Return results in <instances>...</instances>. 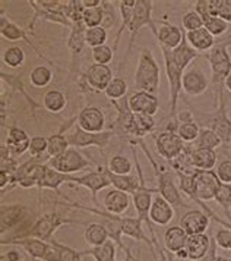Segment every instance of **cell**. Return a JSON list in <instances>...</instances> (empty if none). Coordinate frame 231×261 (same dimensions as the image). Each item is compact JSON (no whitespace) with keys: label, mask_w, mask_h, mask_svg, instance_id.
Returning a JSON list of instances; mask_svg holds the SVG:
<instances>
[{"label":"cell","mask_w":231,"mask_h":261,"mask_svg":"<svg viewBox=\"0 0 231 261\" xmlns=\"http://www.w3.org/2000/svg\"><path fill=\"white\" fill-rule=\"evenodd\" d=\"M212 238L208 233H197V235H189L187 244H186V251L187 257L190 261H197L204 258L211 249Z\"/></svg>","instance_id":"obj_22"},{"label":"cell","mask_w":231,"mask_h":261,"mask_svg":"<svg viewBox=\"0 0 231 261\" xmlns=\"http://www.w3.org/2000/svg\"><path fill=\"white\" fill-rule=\"evenodd\" d=\"M30 143H31V138L28 137L26 130H23L19 126L9 128L5 145L15 159L18 155H22L25 151H30Z\"/></svg>","instance_id":"obj_20"},{"label":"cell","mask_w":231,"mask_h":261,"mask_svg":"<svg viewBox=\"0 0 231 261\" xmlns=\"http://www.w3.org/2000/svg\"><path fill=\"white\" fill-rule=\"evenodd\" d=\"M107 30L105 27H95V28H88L86 30V46L90 47H100V46H104L105 41H107Z\"/></svg>","instance_id":"obj_45"},{"label":"cell","mask_w":231,"mask_h":261,"mask_svg":"<svg viewBox=\"0 0 231 261\" xmlns=\"http://www.w3.org/2000/svg\"><path fill=\"white\" fill-rule=\"evenodd\" d=\"M73 179H75V176L66 175V173H60L57 170H54L53 167L48 166L47 163H44V173H43V179H41V184H40L38 191H59L60 185H63V184H72Z\"/></svg>","instance_id":"obj_27"},{"label":"cell","mask_w":231,"mask_h":261,"mask_svg":"<svg viewBox=\"0 0 231 261\" xmlns=\"http://www.w3.org/2000/svg\"><path fill=\"white\" fill-rule=\"evenodd\" d=\"M31 261H41V260H34V258H31Z\"/></svg>","instance_id":"obj_59"},{"label":"cell","mask_w":231,"mask_h":261,"mask_svg":"<svg viewBox=\"0 0 231 261\" xmlns=\"http://www.w3.org/2000/svg\"><path fill=\"white\" fill-rule=\"evenodd\" d=\"M46 163L50 167H53L54 170H57L60 173H66V175H72L75 172H81V170L91 167V162L86 160L75 148H69L63 154L56 155V157H50Z\"/></svg>","instance_id":"obj_8"},{"label":"cell","mask_w":231,"mask_h":261,"mask_svg":"<svg viewBox=\"0 0 231 261\" xmlns=\"http://www.w3.org/2000/svg\"><path fill=\"white\" fill-rule=\"evenodd\" d=\"M209 217L204 210L192 208L180 216V225L187 235H197V233H207L209 227Z\"/></svg>","instance_id":"obj_15"},{"label":"cell","mask_w":231,"mask_h":261,"mask_svg":"<svg viewBox=\"0 0 231 261\" xmlns=\"http://www.w3.org/2000/svg\"><path fill=\"white\" fill-rule=\"evenodd\" d=\"M26 210L22 204H9L2 205L0 210V232L2 235L12 227H19L26 220Z\"/></svg>","instance_id":"obj_17"},{"label":"cell","mask_w":231,"mask_h":261,"mask_svg":"<svg viewBox=\"0 0 231 261\" xmlns=\"http://www.w3.org/2000/svg\"><path fill=\"white\" fill-rule=\"evenodd\" d=\"M133 155H135L136 172H138L140 185H139L138 190L132 194V200H133V205H135V210H136V214H138V219L142 223H147L148 229H151L152 227V222L150 219L151 205H152V201H154V194L158 192V188H148L147 187L143 170L140 167V163H139V159L136 153H135V150H133Z\"/></svg>","instance_id":"obj_5"},{"label":"cell","mask_w":231,"mask_h":261,"mask_svg":"<svg viewBox=\"0 0 231 261\" xmlns=\"http://www.w3.org/2000/svg\"><path fill=\"white\" fill-rule=\"evenodd\" d=\"M176 258H179V260H189V257H187V251L185 249H182V251H179L177 254H176Z\"/></svg>","instance_id":"obj_55"},{"label":"cell","mask_w":231,"mask_h":261,"mask_svg":"<svg viewBox=\"0 0 231 261\" xmlns=\"http://www.w3.org/2000/svg\"><path fill=\"white\" fill-rule=\"evenodd\" d=\"M105 97L110 101H117L123 97H126L127 93V84L123 78L120 76H114L113 81L108 84V87L105 88Z\"/></svg>","instance_id":"obj_44"},{"label":"cell","mask_w":231,"mask_h":261,"mask_svg":"<svg viewBox=\"0 0 231 261\" xmlns=\"http://www.w3.org/2000/svg\"><path fill=\"white\" fill-rule=\"evenodd\" d=\"M215 201L220 204L221 207L224 208V212L227 213V216L231 219V184H222V182H221L218 192H217V195H215Z\"/></svg>","instance_id":"obj_47"},{"label":"cell","mask_w":231,"mask_h":261,"mask_svg":"<svg viewBox=\"0 0 231 261\" xmlns=\"http://www.w3.org/2000/svg\"><path fill=\"white\" fill-rule=\"evenodd\" d=\"M16 245L30 255V258L41 261H59V249L53 242H44L37 238L2 239V245Z\"/></svg>","instance_id":"obj_6"},{"label":"cell","mask_w":231,"mask_h":261,"mask_svg":"<svg viewBox=\"0 0 231 261\" xmlns=\"http://www.w3.org/2000/svg\"><path fill=\"white\" fill-rule=\"evenodd\" d=\"M155 128V119L150 115H140L135 113L133 122V137L132 138H143L145 135L151 134Z\"/></svg>","instance_id":"obj_37"},{"label":"cell","mask_w":231,"mask_h":261,"mask_svg":"<svg viewBox=\"0 0 231 261\" xmlns=\"http://www.w3.org/2000/svg\"><path fill=\"white\" fill-rule=\"evenodd\" d=\"M129 106L133 113L154 116L160 110V101L155 94H150L147 91H136L129 97Z\"/></svg>","instance_id":"obj_18"},{"label":"cell","mask_w":231,"mask_h":261,"mask_svg":"<svg viewBox=\"0 0 231 261\" xmlns=\"http://www.w3.org/2000/svg\"><path fill=\"white\" fill-rule=\"evenodd\" d=\"M160 65L154 58L150 48H140L139 62L135 72V85L139 91L155 94L160 87Z\"/></svg>","instance_id":"obj_3"},{"label":"cell","mask_w":231,"mask_h":261,"mask_svg":"<svg viewBox=\"0 0 231 261\" xmlns=\"http://www.w3.org/2000/svg\"><path fill=\"white\" fill-rule=\"evenodd\" d=\"M190 162L192 166L200 170H214L218 162V154L215 150H207V148H197L193 147L190 151Z\"/></svg>","instance_id":"obj_28"},{"label":"cell","mask_w":231,"mask_h":261,"mask_svg":"<svg viewBox=\"0 0 231 261\" xmlns=\"http://www.w3.org/2000/svg\"><path fill=\"white\" fill-rule=\"evenodd\" d=\"M204 19V27L208 30L214 37L224 36L228 31V25L225 21H222L218 16H205Z\"/></svg>","instance_id":"obj_46"},{"label":"cell","mask_w":231,"mask_h":261,"mask_svg":"<svg viewBox=\"0 0 231 261\" xmlns=\"http://www.w3.org/2000/svg\"><path fill=\"white\" fill-rule=\"evenodd\" d=\"M228 38H230V40H231V36H230V37H228Z\"/></svg>","instance_id":"obj_60"},{"label":"cell","mask_w":231,"mask_h":261,"mask_svg":"<svg viewBox=\"0 0 231 261\" xmlns=\"http://www.w3.org/2000/svg\"><path fill=\"white\" fill-rule=\"evenodd\" d=\"M154 37L157 38L158 46L174 50L182 44L186 34L180 27H176V25L171 24H161L157 28V34Z\"/></svg>","instance_id":"obj_19"},{"label":"cell","mask_w":231,"mask_h":261,"mask_svg":"<svg viewBox=\"0 0 231 261\" xmlns=\"http://www.w3.org/2000/svg\"><path fill=\"white\" fill-rule=\"evenodd\" d=\"M152 9H154V2L150 0H136V5L133 8V16L129 25V31H130V43H129V48L127 53L132 51V47L135 44V38L139 34V31L143 27H150L152 34H157V27L155 22L152 21Z\"/></svg>","instance_id":"obj_7"},{"label":"cell","mask_w":231,"mask_h":261,"mask_svg":"<svg viewBox=\"0 0 231 261\" xmlns=\"http://www.w3.org/2000/svg\"><path fill=\"white\" fill-rule=\"evenodd\" d=\"M125 252H126V258H125L123 261H139V260H136L135 257H133V254L130 252V249L129 248L125 249Z\"/></svg>","instance_id":"obj_57"},{"label":"cell","mask_w":231,"mask_h":261,"mask_svg":"<svg viewBox=\"0 0 231 261\" xmlns=\"http://www.w3.org/2000/svg\"><path fill=\"white\" fill-rule=\"evenodd\" d=\"M187 238H189V235L186 233L182 226H171L164 233V247L168 252L176 255L179 251L186 248Z\"/></svg>","instance_id":"obj_26"},{"label":"cell","mask_w":231,"mask_h":261,"mask_svg":"<svg viewBox=\"0 0 231 261\" xmlns=\"http://www.w3.org/2000/svg\"><path fill=\"white\" fill-rule=\"evenodd\" d=\"M177 119H179V129H177V134L179 137L185 141L186 144L195 143L199 137V130H200V126L197 125V122L195 120V116L192 112L186 110V112H182L177 115Z\"/></svg>","instance_id":"obj_24"},{"label":"cell","mask_w":231,"mask_h":261,"mask_svg":"<svg viewBox=\"0 0 231 261\" xmlns=\"http://www.w3.org/2000/svg\"><path fill=\"white\" fill-rule=\"evenodd\" d=\"M115 249H117V244L114 241L108 239L101 247H93L91 249L81 251V255L82 257L90 255L95 261H115Z\"/></svg>","instance_id":"obj_33"},{"label":"cell","mask_w":231,"mask_h":261,"mask_svg":"<svg viewBox=\"0 0 231 261\" xmlns=\"http://www.w3.org/2000/svg\"><path fill=\"white\" fill-rule=\"evenodd\" d=\"M117 110L114 123L111 125V130L115 135H126L133 137V122H135V113L129 106V97H123L117 101H111Z\"/></svg>","instance_id":"obj_14"},{"label":"cell","mask_w":231,"mask_h":261,"mask_svg":"<svg viewBox=\"0 0 231 261\" xmlns=\"http://www.w3.org/2000/svg\"><path fill=\"white\" fill-rule=\"evenodd\" d=\"M47 140H48V148H47V155L48 157H56V155L63 154L65 151L69 150L70 144L68 141V137L63 135L62 132L50 135Z\"/></svg>","instance_id":"obj_38"},{"label":"cell","mask_w":231,"mask_h":261,"mask_svg":"<svg viewBox=\"0 0 231 261\" xmlns=\"http://www.w3.org/2000/svg\"><path fill=\"white\" fill-rule=\"evenodd\" d=\"M53 81V72L44 65H38L30 73V83L37 88H46Z\"/></svg>","instance_id":"obj_41"},{"label":"cell","mask_w":231,"mask_h":261,"mask_svg":"<svg viewBox=\"0 0 231 261\" xmlns=\"http://www.w3.org/2000/svg\"><path fill=\"white\" fill-rule=\"evenodd\" d=\"M105 16L104 5L98 6V8H90V9H83L82 13V19L83 24L86 25V28H95V27H101Z\"/></svg>","instance_id":"obj_43"},{"label":"cell","mask_w":231,"mask_h":261,"mask_svg":"<svg viewBox=\"0 0 231 261\" xmlns=\"http://www.w3.org/2000/svg\"><path fill=\"white\" fill-rule=\"evenodd\" d=\"M224 88L231 94V73L225 78V81H224Z\"/></svg>","instance_id":"obj_56"},{"label":"cell","mask_w":231,"mask_h":261,"mask_svg":"<svg viewBox=\"0 0 231 261\" xmlns=\"http://www.w3.org/2000/svg\"><path fill=\"white\" fill-rule=\"evenodd\" d=\"M228 46H231V40L217 43L205 56L211 66V87L214 90V105L218 106V97L224 93V81L231 73V56L228 53Z\"/></svg>","instance_id":"obj_1"},{"label":"cell","mask_w":231,"mask_h":261,"mask_svg":"<svg viewBox=\"0 0 231 261\" xmlns=\"http://www.w3.org/2000/svg\"><path fill=\"white\" fill-rule=\"evenodd\" d=\"M114 135L115 134L111 129L103 130V132H86L78 126L75 132L68 135V141L72 147L76 148L97 147L98 150H104Z\"/></svg>","instance_id":"obj_9"},{"label":"cell","mask_w":231,"mask_h":261,"mask_svg":"<svg viewBox=\"0 0 231 261\" xmlns=\"http://www.w3.org/2000/svg\"><path fill=\"white\" fill-rule=\"evenodd\" d=\"M70 223H78V220L65 217L56 210H51L48 213L43 214L41 217H38L34 223L30 226V229L26 230L23 238H37V239H41L44 242H50L53 239L54 232L60 226L70 225Z\"/></svg>","instance_id":"obj_4"},{"label":"cell","mask_w":231,"mask_h":261,"mask_svg":"<svg viewBox=\"0 0 231 261\" xmlns=\"http://www.w3.org/2000/svg\"><path fill=\"white\" fill-rule=\"evenodd\" d=\"M183 91L189 97H197V95L205 94L211 87V81L207 78L205 71L197 65L192 63L183 75Z\"/></svg>","instance_id":"obj_12"},{"label":"cell","mask_w":231,"mask_h":261,"mask_svg":"<svg viewBox=\"0 0 231 261\" xmlns=\"http://www.w3.org/2000/svg\"><path fill=\"white\" fill-rule=\"evenodd\" d=\"M122 233L125 237L133 238L136 241H142L145 242L148 247H154L152 245V239L148 237L142 227V222L139 220L138 217H123L122 216Z\"/></svg>","instance_id":"obj_30"},{"label":"cell","mask_w":231,"mask_h":261,"mask_svg":"<svg viewBox=\"0 0 231 261\" xmlns=\"http://www.w3.org/2000/svg\"><path fill=\"white\" fill-rule=\"evenodd\" d=\"M103 205H104V210L107 213L122 216L126 213L129 205H130V195L123 191L113 188L105 194Z\"/></svg>","instance_id":"obj_23"},{"label":"cell","mask_w":231,"mask_h":261,"mask_svg":"<svg viewBox=\"0 0 231 261\" xmlns=\"http://www.w3.org/2000/svg\"><path fill=\"white\" fill-rule=\"evenodd\" d=\"M83 239L91 247H101L110 239V235H108L107 227L103 223H91L86 226V229L83 232Z\"/></svg>","instance_id":"obj_32"},{"label":"cell","mask_w":231,"mask_h":261,"mask_svg":"<svg viewBox=\"0 0 231 261\" xmlns=\"http://www.w3.org/2000/svg\"><path fill=\"white\" fill-rule=\"evenodd\" d=\"M215 261H231V258H227V257H220V255H217Z\"/></svg>","instance_id":"obj_58"},{"label":"cell","mask_w":231,"mask_h":261,"mask_svg":"<svg viewBox=\"0 0 231 261\" xmlns=\"http://www.w3.org/2000/svg\"><path fill=\"white\" fill-rule=\"evenodd\" d=\"M0 261H25L21 251L18 249H9L6 252H2Z\"/></svg>","instance_id":"obj_54"},{"label":"cell","mask_w":231,"mask_h":261,"mask_svg":"<svg viewBox=\"0 0 231 261\" xmlns=\"http://www.w3.org/2000/svg\"><path fill=\"white\" fill-rule=\"evenodd\" d=\"M91 56H93V60L98 65H108L113 56H114V50L110 47V46H100V47H94L91 50Z\"/></svg>","instance_id":"obj_50"},{"label":"cell","mask_w":231,"mask_h":261,"mask_svg":"<svg viewBox=\"0 0 231 261\" xmlns=\"http://www.w3.org/2000/svg\"><path fill=\"white\" fill-rule=\"evenodd\" d=\"M43 103H44V109L50 113H60L66 107L68 98L59 90H50L44 94Z\"/></svg>","instance_id":"obj_36"},{"label":"cell","mask_w":231,"mask_h":261,"mask_svg":"<svg viewBox=\"0 0 231 261\" xmlns=\"http://www.w3.org/2000/svg\"><path fill=\"white\" fill-rule=\"evenodd\" d=\"M75 185H79V187H83L86 190L91 191L93 194V201L98 202L97 200V194L101 190H105L108 187H111V179H110V170L107 165L103 167H98V170H94V172H90L83 176H75L73 182Z\"/></svg>","instance_id":"obj_13"},{"label":"cell","mask_w":231,"mask_h":261,"mask_svg":"<svg viewBox=\"0 0 231 261\" xmlns=\"http://www.w3.org/2000/svg\"><path fill=\"white\" fill-rule=\"evenodd\" d=\"M0 34H2V37H3L5 40H9V41L23 40V41H26L30 46L34 47V44L31 43V40H28L26 33L23 31L19 25L12 22L11 19H6V16H5V13L3 12H2V22H0ZM35 50H37V48H35ZM37 51H38V50H37Z\"/></svg>","instance_id":"obj_31"},{"label":"cell","mask_w":231,"mask_h":261,"mask_svg":"<svg viewBox=\"0 0 231 261\" xmlns=\"http://www.w3.org/2000/svg\"><path fill=\"white\" fill-rule=\"evenodd\" d=\"M86 25L83 24V19L82 18H78L75 21H72V27H70V36L69 40H68V47L70 48L73 58H76L78 55H81L82 50L86 44V40H85V36H86Z\"/></svg>","instance_id":"obj_25"},{"label":"cell","mask_w":231,"mask_h":261,"mask_svg":"<svg viewBox=\"0 0 231 261\" xmlns=\"http://www.w3.org/2000/svg\"><path fill=\"white\" fill-rule=\"evenodd\" d=\"M215 172L222 184H231V159H224L215 167Z\"/></svg>","instance_id":"obj_53"},{"label":"cell","mask_w":231,"mask_h":261,"mask_svg":"<svg viewBox=\"0 0 231 261\" xmlns=\"http://www.w3.org/2000/svg\"><path fill=\"white\" fill-rule=\"evenodd\" d=\"M107 167L114 175H130L132 169H133V165H132L130 159L126 157V155L115 154L108 160Z\"/></svg>","instance_id":"obj_39"},{"label":"cell","mask_w":231,"mask_h":261,"mask_svg":"<svg viewBox=\"0 0 231 261\" xmlns=\"http://www.w3.org/2000/svg\"><path fill=\"white\" fill-rule=\"evenodd\" d=\"M48 148V140L44 137H33L30 143V154L31 157H43Z\"/></svg>","instance_id":"obj_51"},{"label":"cell","mask_w":231,"mask_h":261,"mask_svg":"<svg viewBox=\"0 0 231 261\" xmlns=\"http://www.w3.org/2000/svg\"><path fill=\"white\" fill-rule=\"evenodd\" d=\"M2 59H3V63L6 66H9L12 69H16V68H19V66L23 65L25 53H23V50L19 46H12V47H8L3 51Z\"/></svg>","instance_id":"obj_42"},{"label":"cell","mask_w":231,"mask_h":261,"mask_svg":"<svg viewBox=\"0 0 231 261\" xmlns=\"http://www.w3.org/2000/svg\"><path fill=\"white\" fill-rule=\"evenodd\" d=\"M50 242H53L59 249V261H82L81 251L70 248L65 244H60L56 239H51Z\"/></svg>","instance_id":"obj_49"},{"label":"cell","mask_w":231,"mask_h":261,"mask_svg":"<svg viewBox=\"0 0 231 261\" xmlns=\"http://www.w3.org/2000/svg\"><path fill=\"white\" fill-rule=\"evenodd\" d=\"M182 24H183V28H185L187 33L190 31H196V30H200L204 28V19L199 13L193 9V11H189L183 15L182 18Z\"/></svg>","instance_id":"obj_48"},{"label":"cell","mask_w":231,"mask_h":261,"mask_svg":"<svg viewBox=\"0 0 231 261\" xmlns=\"http://www.w3.org/2000/svg\"><path fill=\"white\" fill-rule=\"evenodd\" d=\"M155 147H157L158 154L161 155L162 159L173 162L185 153L187 144L179 137L177 132L164 130L160 135L155 137Z\"/></svg>","instance_id":"obj_11"},{"label":"cell","mask_w":231,"mask_h":261,"mask_svg":"<svg viewBox=\"0 0 231 261\" xmlns=\"http://www.w3.org/2000/svg\"><path fill=\"white\" fill-rule=\"evenodd\" d=\"M110 179H111V187L119 191H123L126 194H133L138 190L140 185L139 176H133V175H114L110 172Z\"/></svg>","instance_id":"obj_35"},{"label":"cell","mask_w":231,"mask_h":261,"mask_svg":"<svg viewBox=\"0 0 231 261\" xmlns=\"http://www.w3.org/2000/svg\"><path fill=\"white\" fill-rule=\"evenodd\" d=\"M174 208L173 205L167 200H164L161 195H155L154 197V201L151 205L150 212V219L152 223L158 226H167L171 223L174 217Z\"/></svg>","instance_id":"obj_21"},{"label":"cell","mask_w":231,"mask_h":261,"mask_svg":"<svg viewBox=\"0 0 231 261\" xmlns=\"http://www.w3.org/2000/svg\"><path fill=\"white\" fill-rule=\"evenodd\" d=\"M192 113L200 128H208V129L214 130L220 137L222 144L231 143V119L227 113L224 93L218 97V106L215 107V110L212 113H204L196 109H193Z\"/></svg>","instance_id":"obj_2"},{"label":"cell","mask_w":231,"mask_h":261,"mask_svg":"<svg viewBox=\"0 0 231 261\" xmlns=\"http://www.w3.org/2000/svg\"><path fill=\"white\" fill-rule=\"evenodd\" d=\"M78 126L86 132H103L105 128L104 112L95 106L83 107L78 115Z\"/></svg>","instance_id":"obj_16"},{"label":"cell","mask_w":231,"mask_h":261,"mask_svg":"<svg viewBox=\"0 0 231 261\" xmlns=\"http://www.w3.org/2000/svg\"><path fill=\"white\" fill-rule=\"evenodd\" d=\"M215 242L217 247L225 251H231V227H222L215 233Z\"/></svg>","instance_id":"obj_52"},{"label":"cell","mask_w":231,"mask_h":261,"mask_svg":"<svg viewBox=\"0 0 231 261\" xmlns=\"http://www.w3.org/2000/svg\"><path fill=\"white\" fill-rule=\"evenodd\" d=\"M119 9H120V15H122V27L119 28L117 31V36H115L114 46H113V50H117L119 47V43H120V36L123 34V31L129 28L130 25V21H132V16H133V8L136 5V0H122V2H115Z\"/></svg>","instance_id":"obj_34"},{"label":"cell","mask_w":231,"mask_h":261,"mask_svg":"<svg viewBox=\"0 0 231 261\" xmlns=\"http://www.w3.org/2000/svg\"><path fill=\"white\" fill-rule=\"evenodd\" d=\"M111 81H113V71L110 69V66L94 63L91 66H88L85 73L82 75L81 87L82 90L101 93V91H105V88Z\"/></svg>","instance_id":"obj_10"},{"label":"cell","mask_w":231,"mask_h":261,"mask_svg":"<svg viewBox=\"0 0 231 261\" xmlns=\"http://www.w3.org/2000/svg\"><path fill=\"white\" fill-rule=\"evenodd\" d=\"M186 38H187L189 44L195 48L197 53H205V51H209L211 48L217 44L215 37L212 36L205 27H204V28H200V30H196V31L186 33Z\"/></svg>","instance_id":"obj_29"},{"label":"cell","mask_w":231,"mask_h":261,"mask_svg":"<svg viewBox=\"0 0 231 261\" xmlns=\"http://www.w3.org/2000/svg\"><path fill=\"white\" fill-rule=\"evenodd\" d=\"M197 148H207V150H215L218 148L222 141L220 140V137L214 132L212 129L208 128H200L199 130V137L195 141Z\"/></svg>","instance_id":"obj_40"}]
</instances>
